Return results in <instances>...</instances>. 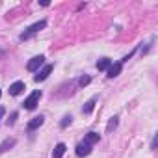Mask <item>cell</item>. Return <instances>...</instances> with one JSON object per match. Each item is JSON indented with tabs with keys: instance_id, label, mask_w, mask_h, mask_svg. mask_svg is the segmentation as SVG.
Masks as SVG:
<instances>
[{
	"instance_id": "obj_1",
	"label": "cell",
	"mask_w": 158,
	"mask_h": 158,
	"mask_svg": "<svg viewBox=\"0 0 158 158\" xmlns=\"http://www.w3.org/2000/svg\"><path fill=\"white\" fill-rule=\"evenodd\" d=\"M45 26H47V21H39V23L32 24V26H30L26 32H23V34H21V39H23V41H24V39H30L32 35H35V34H37L39 30H43Z\"/></svg>"
},
{
	"instance_id": "obj_2",
	"label": "cell",
	"mask_w": 158,
	"mask_h": 158,
	"mask_svg": "<svg viewBox=\"0 0 158 158\" xmlns=\"http://www.w3.org/2000/svg\"><path fill=\"white\" fill-rule=\"evenodd\" d=\"M39 99H41V91H34V93H32V95L23 102V104H24V108H26V110H34V108L39 104Z\"/></svg>"
},
{
	"instance_id": "obj_3",
	"label": "cell",
	"mask_w": 158,
	"mask_h": 158,
	"mask_svg": "<svg viewBox=\"0 0 158 158\" xmlns=\"http://www.w3.org/2000/svg\"><path fill=\"white\" fill-rule=\"evenodd\" d=\"M52 69H54V67H52L50 63H48V65H43V69H41V71L34 76V80H35V82H43V80H47L48 74L52 73Z\"/></svg>"
},
{
	"instance_id": "obj_4",
	"label": "cell",
	"mask_w": 158,
	"mask_h": 158,
	"mask_svg": "<svg viewBox=\"0 0 158 158\" xmlns=\"http://www.w3.org/2000/svg\"><path fill=\"white\" fill-rule=\"evenodd\" d=\"M41 65H45V58H43V56H35V58H32V60L28 61L26 69H28V71H37Z\"/></svg>"
},
{
	"instance_id": "obj_5",
	"label": "cell",
	"mask_w": 158,
	"mask_h": 158,
	"mask_svg": "<svg viewBox=\"0 0 158 158\" xmlns=\"http://www.w3.org/2000/svg\"><path fill=\"white\" fill-rule=\"evenodd\" d=\"M89 152H91V145H88V143H84V141L76 145V156L82 158V156H88Z\"/></svg>"
},
{
	"instance_id": "obj_6",
	"label": "cell",
	"mask_w": 158,
	"mask_h": 158,
	"mask_svg": "<svg viewBox=\"0 0 158 158\" xmlns=\"http://www.w3.org/2000/svg\"><path fill=\"white\" fill-rule=\"evenodd\" d=\"M121 67H123V63H121V61H117V63H112V65L108 67V78H115V76L121 73Z\"/></svg>"
},
{
	"instance_id": "obj_7",
	"label": "cell",
	"mask_w": 158,
	"mask_h": 158,
	"mask_svg": "<svg viewBox=\"0 0 158 158\" xmlns=\"http://www.w3.org/2000/svg\"><path fill=\"white\" fill-rule=\"evenodd\" d=\"M24 89V82H13L10 86V95H21Z\"/></svg>"
},
{
	"instance_id": "obj_8",
	"label": "cell",
	"mask_w": 158,
	"mask_h": 158,
	"mask_svg": "<svg viewBox=\"0 0 158 158\" xmlns=\"http://www.w3.org/2000/svg\"><path fill=\"white\" fill-rule=\"evenodd\" d=\"M43 121H45V117H43V115H37V117H34V119L28 123V128H30V130H35V128H39V127L43 125Z\"/></svg>"
},
{
	"instance_id": "obj_9",
	"label": "cell",
	"mask_w": 158,
	"mask_h": 158,
	"mask_svg": "<svg viewBox=\"0 0 158 158\" xmlns=\"http://www.w3.org/2000/svg\"><path fill=\"white\" fill-rule=\"evenodd\" d=\"M65 143H58L56 147H54V151H52V158H61L63 154H65Z\"/></svg>"
},
{
	"instance_id": "obj_10",
	"label": "cell",
	"mask_w": 158,
	"mask_h": 158,
	"mask_svg": "<svg viewBox=\"0 0 158 158\" xmlns=\"http://www.w3.org/2000/svg\"><path fill=\"white\" fill-rule=\"evenodd\" d=\"M101 139V136L97 134V132H89V134H86V138H84V143H88V145H93V143H97Z\"/></svg>"
},
{
	"instance_id": "obj_11",
	"label": "cell",
	"mask_w": 158,
	"mask_h": 158,
	"mask_svg": "<svg viewBox=\"0 0 158 158\" xmlns=\"http://www.w3.org/2000/svg\"><path fill=\"white\" fill-rule=\"evenodd\" d=\"M110 65H112V60H108V58H102V60L97 61V69H99V71H104V69H108Z\"/></svg>"
},
{
	"instance_id": "obj_12",
	"label": "cell",
	"mask_w": 158,
	"mask_h": 158,
	"mask_svg": "<svg viewBox=\"0 0 158 158\" xmlns=\"http://www.w3.org/2000/svg\"><path fill=\"white\" fill-rule=\"evenodd\" d=\"M95 102H97V99H95V97H93V99H89V101L86 102V106L82 108V112H84V114H91V112H93V108H95Z\"/></svg>"
},
{
	"instance_id": "obj_13",
	"label": "cell",
	"mask_w": 158,
	"mask_h": 158,
	"mask_svg": "<svg viewBox=\"0 0 158 158\" xmlns=\"http://www.w3.org/2000/svg\"><path fill=\"white\" fill-rule=\"evenodd\" d=\"M11 145H15V139H6L2 145H0V152H4L8 147H11Z\"/></svg>"
},
{
	"instance_id": "obj_14",
	"label": "cell",
	"mask_w": 158,
	"mask_h": 158,
	"mask_svg": "<svg viewBox=\"0 0 158 158\" xmlns=\"http://www.w3.org/2000/svg\"><path fill=\"white\" fill-rule=\"evenodd\" d=\"M115 127H117V117H112V119H110V123H108V127H106V130H108V132H112Z\"/></svg>"
},
{
	"instance_id": "obj_15",
	"label": "cell",
	"mask_w": 158,
	"mask_h": 158,
	"mask_svg": "<svg viewBox=\"0 0 158 158\" xmlns=\"http://www.w3.org/2000/svg\"><path fill=\"white\" fill-rule=\"evenodd\" d=\"M71 119H73V117H71V115H65V117H63V119H61V123H60V127H61V128H65V127H67V125H69V123H71Z\"/></svg>"
},
{
	"instance_id": "obj_16",
	"label": "cell",
	"mask_w": 158,
	"mask_h": 158,
	"mask_svg": "<svg viewBox=\"0 0 158 158\" xmlns=\"http://www.w3.org/2000/svg\"><path fill=\"white\" fill-rule=\"evenodd\" d=\"M89 82H91V78H89V76H82L80 80H78V84H80V86H88Z\"/></svg>"
},
{
	"instance_id": "obj_17",
	"label": "cell",
	"mask_w": 158,
	"mask_h": 158,
	"mask_svg": "<svg viewBox=\"0 0 158 158\" xmlns=\"http://www.w3.org/2000/svg\"><path fill=\"white\" fill-rule=\"evenodd\" d=\"M15 119H17V112H13V114H11V119H8V125H13V123H15Z\"/></svg>"
},
{
	"instance_id": "obj_18",
	"label": "cell",
	"mask_w": 158,
	"mask_h": 158,
	"mask_svg": "<svg viewBox=\"0 0 158 158\" xmlns=\"http://www.w3.org/2000/svg\"><path fill=\"white\" fill-rule=\"evenodd\" d=\"M4 112H6V110H4V106H0V119H2V115H4Z\"/></svg>"
},
{
	"instance_id": "obj_19",
	"label": "cell",
	"mask_w": 158,
	"mask_h": 158,
	"mask_svg": "<svg viewBox=\"0 0 158 158\" xmlns=\"http://www.w3.org/2000/svg\"><path fill=\"white\" fill-rule=\"evenodd\" d=\"M0 95H2V91H0Z\"/></svg>"
}]
</instances>
